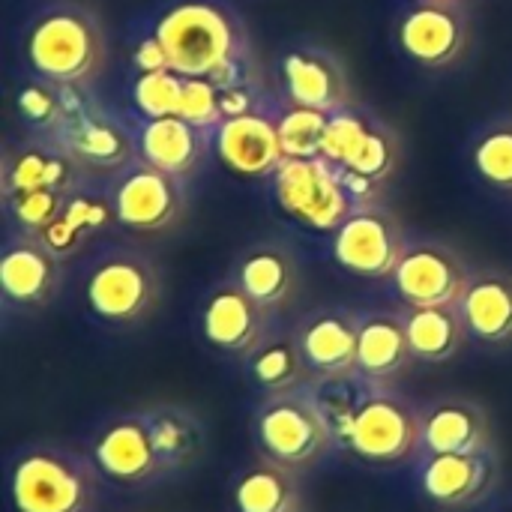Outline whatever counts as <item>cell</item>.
Returning a JSON list of instances; mask_svg holds the SVG:
<instances>
[{
    "label": "cell",
    "instance_id": "cell-1",
    "mask_svg": "<svg viewBox=\"0 0 512 512\" xmlns=\"http://www.w3.org/2000/svg\"><path fill=\"white\" fill-rule=\"evenodd\" d=\"M312 399L327 417L336 447L369 468H396L423 456V411L390 384L360 372L315 378Z\"/></svg>",
    "mask_w": 512,
    "mask_h": 512
},
{
    "label": "cell",
    "instance_id": "cell-2",
    "mask_svg": "<svg viewBox=\"0 0 512 512\" xmlns=\"http://www.w3.org/2000/svg\"><path fill=\"white\" fill-rule=\"evenodd\" d=\"M102 480L90 453L30 444L9 462V504L15 512H96Z\"/></svg>",
    "mask_w": 512,
    "mask_h": 512
},
{
    "label": "cell",
    "instance_id": "cell-3",
    "mask_svg": "<svg viewBox=\"0 0 512 512\" xmlns=\"http://www.w3.org/2000/svg\"><path fill=\"white\" fill-rule=\"evenodd\" d=\"M24 57L45 81L90 84L105 66L102 24L78 3L48 6L27 24Z\"/></svg>",
    "mask_w": 512,
    "mask_h": 512
},
{
    "label": "cell",
    "instance_id": "cell-4",
    "mask_svg": "<svg viewBox=\"0 0 512 512\" xmlns=\"http://www.w3.org/2000/svg\"><path fill=\"white\" fill-rule=\"evenodd\" d=\"M174 72L186 78H210L231 57L249 51L243 24L216 0H177L153 27Z\"/></svg>",
    "mask_w": 512,
    "mask_h": 512
},
{
    "label": "cell",
    "instance_id": "cell-5",
    "mask_svg": "<svg viewBox=\"0 0 512 512\" xmlns=\"http://www.w3.org/2000/svg\"><path fill=\"white\" fill-rule=\"evenodd\" d=\"M252 438L258 456L294 474L315 468L333 447V429L312 399L309 387L264 396L252 417Z\"/></svg>",
    "mask_w": 512,
    "mask_h": 512
},
{
    "label": "cell",
    "instance_id": "cell-6",
    "mask_svg": "<svg viewBox=\"0 0 512 512\" xmlns=\"http://www.w3.org/2000/svg\"><path fill=\"white\" fill-rule=\"evenodd\" d=\"M162 297V279L150 258L132 249L105 252L84 279L87 309L111 327L147 321Z\"/></svg>",
    "mask_w": 512,
    "mask_h": 512
},
{
    "label": "cell",
    "instance_id": "cell-7",
    "mask_svg": "<svg viewBox=\"0 0 512 512\" xmlns=\"http://www.w3.org/2000/svg\"><path fill=\"white\" fill-rule=\"evenodd\" d=\"M270 180L279 207L312 231H336L354 210L339 168L324 156H285Z\"/></svg>",
    "mask_w": 512,
    "mask_h": 512
},
{
    "label": "cell",
    "instance_id": "cell-8",
    "mask_svg": "<svg viewBox=\"0 0 512 512\" xmlns=\"http://www.w3.org/2000/svg\"><path fill=\"white\" fill-rule=\"evenodd\" d=\"M408 249L399 219L381 204L354 207L333 231L330 252L336 264L360 279H390Z\"/></svg>",
    "mask_w": 512,
    "mask_h": 512
},
{
    "label": "cell",
    "instance_id": "cell-9",
    "mask_svg": "<svg viewBox=\"0 0 512 512\" xmlns=\"http://www.w3.org/2000/svg\"><path fill=\"white\" fill-rule=\"evenodd\" d=\"M114 216L123 228L138 234H159L174 228L186 210V186L180 177L153 168L144 159L129 162L111 183Z\"/></svg>",
    "mask_w": 512,
    "mask_h": 512
},
{
    "label": "cell",
    "instance_id": "cell-10",
    "mask_svg": "<svg viewBox=\"0 0 512 512\" xmlns=\"http://www.w3.org/2000/svg\"><path fill=\"white\" fill-rule=\"evenodd\" d=\"M87 453L105 480L126 489L150 486L165 477L144 411H129L105 420L93 432Z\"/></svg>",
    "mask_w": 512,
    "mask_h": 512
},
{
    "label": "cell",
    "instance_id": "cell-11",
    "mask_svg": "<svg viewBox=\"0 0 512 512\" xmlns=\"http://www.w3.org/2000/svg\"><path fill=\"white\" fill-rule=\"evenodd\" d=\"M390 279L408 309L459 306L471 282V270L453 249L441 243H408Z\"/></svg>",
    "mask_w": 512,
    "mask_h": 512
},
{
    "label": "cell",
    "instance_id": "cell-12",
    "mask_svg": "<svg viewBox=\"0 0 512 512\" xmlns=\"http://www.w3.org/2000/svg\"><path fill=\"white\" fill-rule=\"evenodd\" d=\"M420 492L444 510H471L492 498L498 486V459L480 453H423L417 468Z\"/></svg>",
    "mask_w": 512,
    "mask_h": 512
},
{
    "label": "cell",
    "instance_id": "cell-13",
    "mask_svg": "<svg viewBox=\"0 0 512 512\" xmlns=\"http://www.w3.org/2000/svg\"><path fill=\"white\" fill-rule=\"evenodd\" d=\"M270 312L258 306L234 279L219 282L201 303V336L225 357L246 360L270 336Z\"/></svg>",
    "mask_w": 512,
    "mask_h": 512
},
{
    "label": "cell",
    "instance_id": "cell-14",
    "mask_svg": "<svg viewBox=\"0 0 512 512\" xmlns=\"http://www.w3.org/2000/svg\"><path fill=\"white\" fill-rule=\"evenodd\" d=\"M402 51L426 66H453L468 48V15L459 0H417L399 18Z\"/></svg>",
    "mask_w": 512,
    "mask_h": 512
},
{
    "label": "cell",
    "instance_id": "cell-15",
    "mask_svg": "<svg viewBox=\"0 0 512 512\" xmlns=\"http://www.w3.org/2000/svg\"><path fill=\"white\" fill-rule=\"evenodd\" d=\"M51 138L78 162L81 171L120 174L129 162L138 159L135 135L99 105H90L87 111L63 120Z\"/></svg>",
    "mask_w": 512,
    "mask_h": 512
},
{
    "label": "cell",
    "instance_id": "cell-16",
    "mask_svg": "<svg viewBox=\"0 0 512 512\" xmlns=\"http://www.w3.org/2000/svg\"><path fill=\"white\" fill-rule=\"evenodd\" d=\"M300 354L315 378H339L357 372L360 312L345 306H321L294 327Z\"/></svg>",
    "mask_w": 512,
    "mask_h": 512
},
{
    "label": "cell",
    "instance_id": "cell-17",
    "mask_svg": "<svg viewBox=\"0 0 512 512\" xmlns=\"http://www.w3.org/2000/svg\"><path fill=\"white\" fill-rule=\"evenodd\" d=\"M63 282V261L33 234H15L0 255V291L9 306L42 309Z\"/></svg>",
    "mask_w": 512,
    "mask_h": 512
},
{
    "label": "cell",
    "instance_id": "cell-18",
    "mask_svg": "<svg viewBox=\"0 0 512 512\" xmlns=\"http://www.w3.org/2000/svg\"><path fill=\"white\" fill-rule=\"evenodd\" d=\"M213 144L219 159L243 177H270L285 159L276 114H267L264 108L225 117L213 132Z\"/></svg>",
    "mask_w": 512,
    "mask_h": 512
},
{
    "label": "cell",
    "instance_id": "cell-19",
    "mask_svg": "<svg viewBox=\"0 0 512 512\" xmlns=\"http://www.w3.org/2000/svg\"><path fill=\"white\" fill-rule=\"evenodd\" d=\"M81 180L78 162L51 138L36 135L21 144H9L0 168V195L9 198L27 189H57L72 192Z\"/></svg>",
    "mask_w": 512,
    "mask_h": 512
},
{
    "label": "cell",
    "instance_id": "cell-20",
    "mask_svg": "<svg viewBox=\"0 0 512 512\" xmlns=\"http://www.w3.org/2000/svg\"><path fill=\"white\" fill-rule=\"evenodd\" d=\"M282 81L288 102L318 108V111H339L351 105V84L342 63L324 48H294L282 60Z\"/></svg>",
    "mask_w": 512,
    "mask_h": 512
},
{
    "label": "cell",
    "instance_id": "cell-21",
    "mask_svg": "<svg viewBox=\"0 0 512 512\" xmlns=\"http://www.w3.org/2000/svg\"><path fill=\"white\" fill-rule=\"evenodd\" d=\"M231 279L270 315L288 309L300 291V267L291 249L279 243H255L234 261Z\"/></svg>",
    "mask_w": 512,
    "mask_h": 512
},
{
    "label": "cell",
    "instance_id": "cell-22",
    "mask_svg": "<svg viewBox=\"0 0 512 512\" xmlns=\"http://www.w3.org/2000/svg\"><path fill=\"white\" fill-rule=\"evenodd\" d=\"M414 363L405 312L375 309L360 315L357 372L378 384H396Z\"/></svg>",
    "mask_w": 512,
    "mask_h": 512
},
{
    "label": "cell",
    "instance_id": "cell-23",
    "mask_svg": "<svg viewBox=\"0 0 512 512\" xmlns=\"http://www.w3.org/2000/svg\"><path fill=\"white\" fill-rule=\"evenodd\" d=\"M423 411V453L492 450V423L483 405L459 396L435 399Z\"/></svg>",
    "mask_w": 512,
    "mask_h": 512
},
{
    "label": "cell",
    "instance_id": "cell-24",
    "mask_svg": "<svg viewBox=\"0 0 512 512\" xmlns=\"http://www.w3.org/2000/svg\"><path fill=\"white\" fill-rule=\"evenodd\" d=\"M135 141H138V159L150 162L165 174L186 180L201 168L213 144V132H204L189 120H183L180 114H171V117L144 120Z\"/></svg>",
    "mask_w": 512,
    "mask_h": 512
},
{
    "label": "cell",
    "instance_id": "cell-25",
    "mask_svg": "<svg viewBox=\"0 0 512 512\" xmlns=\"http://www.w3.org/2000/svg\"><path fill=\"white\" fill-rule=\"evenodd\" d=\"M462 321L468 336L483 345H510L512 342V276L504 270L471 273V282L459 300Z\"/></svg>",
    "mask_w": 512,
    "mask_h": 512
},
{
    "label": "cell",
    "instance_id": "cell-26",
    "mask_svg": "<svg viewBox=\"0 0 512 512\" xmlns=\"http://www.w3.org/2000/svg\"><path fill=\"white\" fill-rule=\"evenodd\" d=\"M108 222H117L111 195H93L75 186L66 198L63 213L36 237L63 261L69 255H78L87 246V240L99 234Z\"/></svg>",
    "mask_w": 512,
    "mask_h": 512
},
{
    "label": "cell",
    "instance_id": "cell-27",
    "mask_svg": "<svg viewBox=\"0 0 512 512\" xmlns=\"http://www.w3.org/2000/svg\"><path fill=\"white\" fill-rule=\"evenodd\" d=\"M147 423H150V435H153V447L162 465V474H177L192 468L207 444L204 426L201 420L183 408V405H156L147 408Z\"/></svg>",
    "mask_w": 512,
    "mask_h": 512
},
{
    "label": "cell",
    "instance_id": "cell-28",
    "mask_svg": "<svg viewBox=\"0 0 512 512\" xmlns=\"http://www.w3.org/2000/svg\"><path fill=\"white\" fill-rule=\"evenodd\" d=\"M243 363L249 381L264 396H279L312 384V372L300 354L294 333H270Z\"/></svg>",
    "mask_w": 512,
    "mask_h": 512
},
{
    "label": "cell",
    "instance_id": "cell-29",
    "mask_svg": "<svg viewBox=\"0 0 512 512\" xmlns=\"http://www.w3.org/2000/svg\"><path fill=\"white\" fill-rule=\"evenodd\" d=\"M405 327H408L411 354L420 363H447L459 357L465 342L471 339L459 306H426V309L405 306Z\"/></svg>",
    "mask_w": 512,
    "mask_h": 512
},
{
    "label": "cell",
    "instance_id": "cell-30",
    "mask_svg": "<svg viewBox=\"0 0 512 512\" xmlns=\"http://www.w3.org/2000/svg\"><path fill=\"white\" fill-rule=\"evenodd\" d=\"M237 512H300L297 474L258 456L255 465L237 474L231 486Z\"/></svg>",
    "mask_w": 512,
    "mask_h": 512
},
{
    "label": "cell",
    "instance_id": "cell-31",
    "mask_svg": "<svg viewBox=\"0 0 512 512\" xmlns=\"http://www.w3.org/2000/svg\"><path fill=\"white\" fill-rule=\"evenodd\" d=\"M399 159H402V144H399V135L384 123V120H372V129L366 135V141L360 144V150L354 153V159L339 168L345 174H357L375 186H387V180L396 174L399 168Z\"/></svg>",
    "mask_w": 512,
    "mask_h": 512
},
{
    "label": "cell",
    "instance_id": "cell-32",
    "mask_svg": "<svg viewBox=\"0 0 512 512\" xmlns=\"http://www.w3.org/2000/svg\"><path fill=\"white\" fill-rule=\"evenodd\" d=\"M474 168L498 192H512V114L492 120L474 141Z\"/></svg>",
    "mask_w": 512,
    "mask_h": 512
},
{
    "label": "cell",
    "instance_id": "cell-33",
    "mask_svg": "<svg viewBox=\"0 0 512 512\" xmlns=\"http://www.w3.org/2000/svg\"><path fill=\"white\" fill-rule=\"evenodd\" d=\"M327 120H330L327 111L288 102L276 114V126H279V138H282L285 156H297V159L321 156V141H324Z\"/></svg>",
    "mask_w": 512,
    "mask_h": 512
},
{
    "label": "cell",
    "instance_id": "cell-34",
    "mask_svg": "<svg viewBox=\"0 0 512 512\" xmlns=\"http://www.w3.org/2000/svg\"><path fill=\"white\" fill-rule=\"evenodd\" d=\"M372 120L369 114L357 111V108H339L330 114L327 120V129H324V141H321V156L327 162H333L336 168H345L354 153L360 150V144L366 141L369 129H372Z\"/></svg>",
    "mask_w": 512,
    "mask_h": 512
},
{
    "label": "cell",
    "instance_id": "cell-35",
    "mask_svg": "<svg viewBox=\"0 0 512 512\" xmlns=\"http://www.w3.org/2000/svg\"><path fill=\"white\" fill-rule=\"evenodd\" d=\"M183 84L186 75L165 69V72H144L132 84V102L144 114V120L156 117H171L180 114V99H183Z\"/></svg>",
    "mask_w": 512,
    "mask_h": 512
},
{
    "label": "cell",
    "instance_id": "cell-36",
    "mask_svg": "<svg viewBox=\"0 0 512 512\" xmlns=\"http://www.w3.org/2000/svg\"><path fill=\"white\" fill-rule=\"evenodd\" d=\"M69 192H57V189H27V192H15L6 201L9 219L21 234H42L66 207Z\"/></svg>",
    "mask_w": 512,
    "mask_h": 512
},
{
    "label": "cell",
    "instance_id": "cell-37",
    "mask_svg": "<svg viewBox=\"0 0 512 512\" xmlns=\"http://www.w3.org/2000/svg\"><path fill=\"white\" fill-rule=\"evenodd\" d=\"M15 108L30 129H36L39 135H54L63 123L60 84L45 81V78L27 81L15 96Z\"/></svg>",
    "mask_w": 512,
    "mask_h": 512
},
{
    "label": "cell",
    "instance_id": "cell-38",
    "mask_svg": "<svg viewBox=\"0 0 512 512\" xmlns=\"http://www.w3.org/2000/svg\"><path fill=\"white\" fill-rule=\"evenodd\" d=\"M180 117L204 132H216V126L225 120L222 90L210 78H186L183 99H180Z\"/></svg>",
    "mask_w": 512,
    "mask_h": 512
},
{
    "label": "cell",
    "instance_id": "cell-39",
    "mask_svg": "<svg viewBox=\"0 0 512 512\" xmlns=\"http://www.w3.org/2000/svg\"><path fill=\"white\" fill-rule=\"evenodd\" d=\"M132 63H135L138 75H144V72H165V69H171L168 54H165L162 42L156 39V33L144 36V39L135 45V51H132Z\"/></svg>",
    "mask_w": 512,
    "mask_h": 512
},
{
    "label": "cell",
    "instance_id": "cell-40",
    "mask_svg": "<svg viewBox=\"0 0 512 512\" xmlns=\"http://www.w3.org/2000/svg\"><path fill=\"white\" fill-rule=\"evenodd\" d=\"M252 111H261L255 84H240V87L222 90V114L225 117H240V114H252Z\"/></svg>",
    "mask_w": 512,
    "mask_h": 512
}]
</instances>
